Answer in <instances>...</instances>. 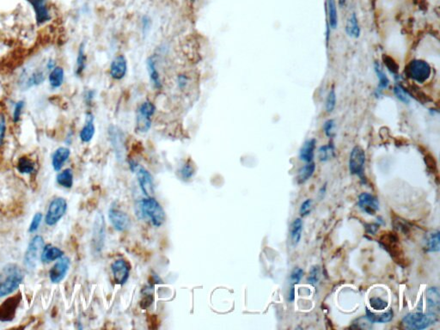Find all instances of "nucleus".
<instances>
[{"label":"nucleus","mask_w":440,"mask_h":330,"mask_svg":"<svg viewBox=\"0 0 440 330\" xmlns=\"http://www.w3.org/2000/svg\"><path fill=\"white\" fill-rule=\"evenodd\" d=\"M140 211L143 216L147 217L154 226L160 227L164 224L166 219L164 210L153 197H148L140 202Z\"/></svg>","instance_id":"f257e3e1"},{"label":"nucleus","mask_w":440,"mask_h":330,"mask_svg":"<svg viewBox=\"0 0 440 330\" xmlns=\"http://www.w3.org/2000/svg\"><path fill=\"white\" fill-rule=\"evenodd\" d=\"M437 321V315L433 313H409L403 317V324L408 329L421 330L434 324Z\"/></svg>","instance_id":"f03ea898"},{"label":"nucleus","mask_w":440,"mask_h":330,"mask_svg":"<svg viewBox=\"0 0 440 330\" xmlns=\"http://www.w3.org/2000/svg\"><path fill=\"white\" fill-rule=\"evenodd\" d=\"M6 278L0 282V297H5L12 294L15 290L18 289L23 280V274L18 266H9L6 268Z\"/></svg>","instance_id":"7ed1b4c3"},{"label":"nucleus","mask_w":440,"mask_h":330,"mask_svg":"<svg viewBox=\"0 0 440 330\" xmlns=\"http://www.w3.org/2000/svg\"><path fill=\"white\" fill-rule=\"evenodd\" d=\"M406 74L419 84H423L430 78L431 68L428 63L421 60H414L406 67Z\"/></svg>","instance_id":"20e7f679"},{"label":"nucleus","mask_w":440,"mask_h":330,"mask_svg":"<svg viewBox=\"0 0 440 330\" xmlns=\"http://www.w3.org/2000/svg\"><path fill=\"white\" fill-rule=\"evenodd\" d=\"M130 168L136 174L140 188L147 197H152L154 194L153 178L151 173L135 161H131Z\"/></svg>","instance_id":"39448f33"},{"label":"nucleus","mask_w":440,"mask_h":330,"mask_svg":"<svg viewBox=\"0 0 440 330\" xmlns=\"http://www.w3.org/2000/svg\"><path fill=\"white\" fill-rule=\"evenodd\" d=\"M44 249V240L41 236H35L30 241L24 255V264L29 269H34L38 261L41 260V253Z\"/></svg>","instance_id":"423d86ee"},{"label":"nucleus","mask_w":440,"mask_h":330,"mask_svg":"<svg viewBox=\"0 0 440 330\" xmlns=\"http://www.w3.org/2000/svg\"><path fill=\"white\" fill-rule=\"evenodd\" d=\"M67 210V200L64 198H56L50 203L46 212L45 222L49 226H54L66 214Z\"/></svg>","instance_id":"0eeeda50"},{"label":"nucleus","mask_w":440,"mask_h":330,"mask_svg":"<svg viewBox=\"0 0 440 330\" xmlns=\"http://www.w3.org/2000/svg\"><path fill=\"white\" fill-rule=\"evenodd\" d=\"M365 162V152L363 148L357 145L351 151L349 170L351 174L362 177Z\"/></svg>","instance_id":"6e6552de"},{"label":"nucleus","mask_w":440,"mask_h":330,"mask_svg":"<svg viewBox=\"0 0 440 330\" xmlns=\"http://www.w3.org/2000/svg\"><path fill=\"white\" fill-rule=\"evenodd\" d=\"M105 237V220L103 215L98 213L95 219L94 227H93V245L97 252L101 251L104 245Z\"/></svg>","instance_id":"1a4fd4ad"},{"label":"nucleus","mask_w":440,"mask_h":330,"mask_svg":"<svg viewBox=\"0 0 440 330\" xmlns=\"http://www.w3.org/2000/svg\"><path fill=\"white\" fill-rule=\"evenodd\" d=\"M20 301L21 294L18 293L17 295L6 299L3 304H0V321H12L15 317V314Z\"/></svg>","instance_id":"9d476101"},{"label":"nucleus","mask_w":440,"mask_h":330,"mask_svg":"<svg viewBox=\"0 0 440 330\" xmlns=\"http://www.w3.org/2000/svg\"><path fill=\"white\" fill-rule=\"evenodd\" d=\"M111 269L116 284L124 285L128 281L130 274V265L126 260L124 259L116 260L112 264Z\"/></svg>","instance_id":"9b49d317"},{"label":"nucleus","mask_w":440,"mask_h":330,"mask_svg":"<svg viewBox=\"0 0 440 330\" xmlns=\"http://www.w3.org/2000/svg\"><path fill=\"white\" fill-rule=\"evenodd\" d=\"M108 217L115 229L118 232H124L130 226L131 221L128 215L119 209L114 207L110 209Z\"/></svg>","instance_id":"f8f14e48"},{"label":"nucleus","mask_w":440,"mask_h":330,"mask_svg":"<svg viewBox=\"0 0 440 330\" xmlns=\"http://www.w3.org/2000/svg\"><path fill=\"white\" fill-rule=\"evenodd\" d=\"M70 267L68 257H61L49 271L50 280L52 283H60L64 280Z\"/></svg>","instance_id":"ddd939ff"},{"label":"nucleus","mask_w":440,"mask_h":330,"mask_svg":"<svg viewBox=\"0 0 440 330\" xmlns=\"http://www.w3.org/2000/svg\"><path fill=\"white\" fill-rule=\"evenodd\" d=\"M128 73V61L124 55H117L110 64V76L116 80H122Z\"/></svg>","instance_id":"4468645a"},{"label":"nucleus","mask_w":440,"mask_h":330,"mask_svg":"<svg viewBox=\"0 0 440 330\" xmlns=\"http://www.w3.org/2000/svg\"><path fill=\"white\" fill-rule=\"evenodd\" d=\"M358 206L365 213L374 215L379 209V202L372 194L363 193L359 195Z\"/></svg>","instance_id":"2eb2a0df"},{"label":"nucleus","mask_w":440,"mask_h":330,"mask_svg":"<svg viewBox=\"0 0 440 330\" xmlns=\"http://www.w3.org/2000/svg\"><path fill=\"white\" fill-rule=\"evenodd\" d=\"M110 141L113 149L116 151V155L118 157L122 158L124 151V136L122 130L116 128L115 126H111L108 129Z\"/></svg>","instance_id":"dca6fc26"},{"label":"nucleus","mask_w":440,"mask_h":330,"mask_svg":"<svg viewBox=\"0 0 440 330\" xmlns=\"http://www.w3.org/2000/svg\"><path fill=\"white\" fill-rule=\"evenodd\" d=\"M34 8L38 24H43L50 20L49 12L46 6V0H29Z\"/></svg>","instance_id":"f3484780"},{"label":"nucleus","mask_w":440,"mask_h":330,"mask_svg":"<svg viewBox=\"0 0 440 330\" xmlns=\"http://www.w3.org/2000/svg\"><path fill=\"white\" fill-rule=\"evenodd\" d=\"M95 133H96V128L94 125V116L91 114H88L85 124L80 132V139L82 142L89 143L91 141Z\"/></svg>","instance_id":"a211bd4d"},{"label":"nucleus","mask_w":440,"mask_h":330,"mask_svg":"<svg viewBox=\"0 0 440 330\" xmlns=\"http://www.w3.org/2000/svg\"><path fill=\"white\" fill-rule=\"evenodd\" d=\"M427 306L428 312L437 315L439 311L440 296L439 291L437 287H431L427 290Z\"/></svg>","instance_id":"6ab92c4d"},{"label":"nucleus","mask_w":440,"mask_h":330,"mask_svg":"<svg viewBox=\"0 0 440 330\" xmlns=\"http://www.w3.org/2000/svg\"><path fill=\"white\" fill-rule=\"evenodd\" d=\"M70 155H71V151L68 148H58L52 156V163L53 170L55 171H61L62 166L69 158Z\"/></svg>","instance_id":"aec40b11"},{"label":"nucleus","mask_w":440,"mask_h":330,"mask_svg":"<svg viewBox=\"0 0 440 330\" xmlns=\"http://www.w3.org/2000/svg\"><path fill=\"white\" fill-rule=\"evenodd\" d=\"M64 255V252L59 249L57 247L52 246L51 244H48L46 246H44L43 250L41 253V261L43 263H49L51 261H55L57 259L62 257Z\"/></svg>","instance_id":"412c9836"},{"label":"nucleus","mask_w":440,"mask_h":330,"mask_svg":"<svg viewBox=\"0 0 440 330\" xmlns=\"http://www.w3.org/2000/svg\"><path fill=\"white\" fill-rule=\"evenodd\" d=\"M316 140L315 139H309L304 143L299 152L300 159L304 162H310L314 158L315 148H316Z\"/></svg>","instance_id":"4be33fe9"},{"label":"nucleus","mask_w":440,"mask_h":330,"mask_svg":"<svg viewBox=\"0 0 440 330\" xmlns=\"http://www.w3.org/2000/svg\"><path fill=\"white\" fill-rule=\"evenodd\" d=\"M146 64H147V71L149 73V76H150L151 84H153L154 88L159 90L162 87V81H161L159 73L157 72V69H156V61H154L152 57H150L148 59Z\"/></svg>","instance_id":"5701e85b"},{"label":"nucleus","mask_w":440,"mask_h":330,"mask_svg":"<svg viewBox=\"0 0 440 330\" xmlns=\"http://www.w3.org/2000/svg\"><path fill=\"white\" fill-rule=\"evenodd\" d=\"M365 318L367 319L370 322L373 323H385L389 322L393 319V310H389L384 313L381 314H376V313L371 312L369 309H366V316Z\"/></svg>","instance_id":"b1692460"},{"label":"nucleus","mask_w":440,"mask_h":330,"mask_svg":"<svg viewBox=\"0 0 440 330\" xmlns=\"http://www.w3.org/2000/svg\"><path fill=\"white\" fill-rule=\"evenodd\" d=\"M346 32L349 37L359 38L360 35V27L356 14L353 13L348 19L346 24Z\"/></svg>","instance_id":"393cba45"},{"label":"nucleus","mask_w":440,"mask_h":330,"mask_svg":"<svg viewBox=\"0 0 440 330\" xmlns=\"http://www.w3.org/2000/svg\"><path fill=\"white\" fill-rule=\"evenodd\" d=\"M302 232H303V222L300 218H297L292 223L290 228L291 241L294 246L298 245L301 240Z\"/></svg>","instance_id":"a878e982"},{"label":"nucleus","mask_w":440,"mask_h":330,"mask_svg":"<svg viewBox=\"0 0 440 330\" xmlns=\"http://www.w3.org/2000/svg\"><path fill=\"white\" fill-rule=\"evenodd\" d=\"M64 77L65 73L63 68H61L60 67H53L51 70L49 76H48L50 85L52 88H54V89L55 88L61 87L62 84H63V82H64Z\"/></svg>","instance_id":"bb28decb"},{"label":"nucleus","mask_w":440,"mask_h":330,"mask_svg":"<svg viewBox=\"0 0 440 330\" xmlns=\"http://www.w3.org/2000/svg\"><path fill=\"white\" fill-rule=\"evenodd\" d=\"M327 10L328 25L331 29H336L338 26V13L336 0H327Z\"/></svg>","instance_id":"cd10ccee"},{"label":"nucleus","mask_w":440,"mask_h":330,"mask_svg":"<svg viewBox=\"0 0 440 330\" xmlns=\"http://www.w3.org/2000/svg\"><path fill=\"white\" fill-rule=\"evenodd\" d=\"M18 170L22 174H32L35 171V162L27 156H22L18 160Z\"/></svg>","instance_id":"c85d7f7f"},{"label":"nucleus","mask_w":440,"mask_h":330,"mask_svg":"<svg viewBox=\"0 0 440 330\" xmlns=\"http://www.w3.org/2000/svg\"><path fill=\"white\" fill-rule=\"evenodd\" d=\"M57 183L64 188H71L73 185V173L71 169H67L57 176Z\"/></svg>","instance_id":"c756f323"},{"label":"nucleus","mask_w":440,"mask_h":330,"mask_svg":"<svg viewBox=\"0 0 440 330\" xmlns=\"http://www.w3.org/2000/svg\"><path fill=\"white\" fill-rule=\"evenodd\" d=\"M315 170H316V165H315L314 162H309L308 164L304 166L298 172V183H304L305 182H307L308 180L312 177V175L315 172Z\"/></svg>","instance_id":"7c9ffc66"},{"label":"nucleus","mask_w":440,"mask_h":330,"mask_svg":"<svg viewBox=\"0 0 440 330\" xmlns=\"http://www.w3.org/2000/svg\"><path fill=\"white\" fill-rule=\"evenodd\" d=\"M155 110H156V107L151 101H145L138 108L137 116H141V117L151 120V117L155 114Z\"/></svg>","instance_id":"2f4dec72"},{"label":"nucleus","mask_w":440,"mask_h":330,"mask_svg":"<svg viewBox=\"0 0 440 330\" xmlns=\"http://www.w3.org/2000/svg\"><path fill=\"white\" fill-rule=\"evenodd\" d=\"M86 54H85V49H84V44H81V46H79L78 50V58H77V67H76V74L79 76L81 75L85 68L86 65Z\"/></svg>","instance_id":"473e14b6"},{"label":"nucleus","mask_w":440,"mask_h":330,"mask_svg":"<svg viewBox=\"0 0 440 330\" xmlns=\"http://www.w3.org/2000/svg\"><path fill=\"white\" fill-rule=\"evenodd\" d=\"M427 249L430 252L439 251V232H433L429 235L427 238Z\"/></svg>","instance_id":"72a5a7b5"},{"label":"nucleus","mask_w":440,"mask_h":330,"mask_svg":"<svg viewBox=\"0 0 440 330\" xmlns=\"http://www.w3.org/2000/svg\"><path fill=\"white\" fill-rule=\"evenodd\" d=\"M319 158L321 162H327L335 156V148L333 145H323L319 149Z\"/></svg>","instance_id":"f704fd0d"},{"label":"nucleus","mask_w":440,"mask_h":330,"mask_svg":"<svg viewBox=\"0 0 440 330\" xmlns=\"http://www.w3.org/2000/svg\"><path fill=\"white\" fill-rule=\"evenodd\" d=\"M375 72H376V75H377V78L379 79V85H378L379 90H382V89H386V88L388 87L390 82H389L387 76L383 73V71H382V68L380 67L379 64H377V63L375 64Z\"/></svg>","instance_id":"c9c22d12"},{"label":"nucleus","mask_w":440,"mask_h":330,"mask_svg":"<svg viewBox=\"0 0 440 330\" xmlns=\"http://www.w3.org/2000/svg\"><path fill=\"white\" fill-rule=\"evenodd\" d=\"M336 104V91L334 89H331L326 100V110L327 113H332L335 109Z\"/></svg>","instance_id":"e433bc0d"},{"label":"nucleus","mask_w":440,"mask_h":330,"mask_svg":"<svg viewBox=\"0 0 440 330\" xmlns=\"http://www.w3.org/2000/svg\"><path fill=\"white\" fill-rule=\"evenodd\" d=\"M180 173H181L182 177H183L184 179H190L194 174V166L191 164V162L188 161L182 167L181 171H180Z\"/></svg>","instance_id":"4c0bfd02"},{"label":"nucleus","mask_w":440,"mask_h":330,"mask_svg":"<svg viewBox=\"0 0 440 330\" xmlns=\"http://www.w3.org/2000/svg\"><path fill=\"white\" fill-rule=\"evenodd\" d=\"M394 92L400 101H403L404 103H408L409 102V96H408V93L406 92V90L401 85L397 84V85L395 86Z\"/></svg>","instance_id":"58836bf2"},{"label":"nucleus","mask_w":440,"mask_h":330,"mask_svg":"<svg viewBox=\"0 0 440 330\" xmlns=\"http://www.w3.org/2000/svg\"><path fill=\"white\" fill-rule=\"evenodd\" d=\"M370 304L371 308L376 310H384L388 306V303L380 298H371L370 299Z\"/></svg>","instance_id":"ea45409f"},{"label":"nucleus","mask_w":440,"mask_h":330,"mask_svg":"<svg viewBox=\"0 0 440 330\" xmlns=\"http://www.w3.org/2000/svg\"><path fill=\"white\" fill-rule=\"evenodd\" d=\"M320 278V268L318 266H314L310 269V276L308 278L309 283L311 285H316Z\"/></svg>","instance_id":"a19ab883"},{"label":"nucleus","mask_w":440,"mask_h":330,"mask_svg":"<svg viewBox=\"0 0 440 330\" xmlns=\"http://www.w3.org/2000/svg\"><path fill=\"white\" fill-rule=\"evenodd\" d=\"M303 274H304L303 269L299 268V267L294 268V270L291 273V276H290V281L293 283V286L299 283V281H301L302 277H303Z\"/></svg>","instance_id":"79ce46f5"},{"label":"nucleus","mask_w":440,"mask_h":330,"mask_svg":"<svg viewBox=\"0 0 440 330\" xmlns=\"http://www.w3.org/2000/svg\"><path fill=\"white\" fill-rule=\"evenodd\" d=\"M23 107H24V101H18L15 105L14 111H13V121L14 122H18L20 120Z\"/></svg>","instance_id":"37998d69"},{"label":"nucleus","mask_w":440,"mask_h":330,"mask_svg":"<svg viewBox=\"0 0 440 330\" xmlns=\"http://www.w3.org/2000/svg\"><path fill=\"white\" fill-rule=\"evenodd\" d=\"M335 128H336V122H335L334 120H327V122H325L324 126H323L325 134L327 137H329V138L334 136Z\"/></svg>","instance_id":"c03bdc74"},{"label":"nucleus","mask_w":440,"mask_h":330,"mask_svg":"<svg viewBox=\"0 0 440 330\" xmlns=\"http://www.w3.org/2000/svg\"><path fill=\"white\" fill-rule=\"evenodd\" d=\"M41 220H42V214L40 213V212H37V213L34 216V217H33L32 222L30 224L29 230V232H36L38 228H39V226H40Z\"/></svg>","instance_id":"a18cd8bd"},{"label":"nucleus","mask_w":440,"mask_h":330,"mask_svg":"<svg viewBox=\"0 0 440 330\" xmlns=\"http://www.w3.org/2000/svg\"><path fill=\"white\" fill-rule=\"evenodd\" d=\"M6 117L0 112V146L3 145L4 139L6 136Z\"/></svg>","instance_id":"49530a36"},{"label":"nucleus","mask_w":440,"mask_h":330,"mask_svg":"<svg viewBox=\"0 0 440 330\" xmlns=\"http://www.w3.org/2000/svg\"><path fill=\"white\" fill-rule=\"evenodd\" d=\"M311 206H312V200H310V199H308V200H305L303 204L301 205V207H300V214L302 216H306V215L309 214L310 212V209H311Z\"/></svg>","instance_id":"de8ad7c7"},{"label":"nucleus","mask_w":440,"mask_h":330,"mask_svg":"<svg viewBox=\"0 0 440 330\" xmlns=\"http://www.w3.org/2000/svg\"><path fill=\"white\" fill-rule=\"evenodd\" d=\"M383 60H384L385 64H386V66H387L391 73H397L398 67H397V64L395 63L394 61L391 60V58H389V57H383Z\"/></svg>","instance_id":"09e8293b"},{"label":"nucleus","mask_w":440,"mask_h":330,"mask_svg":"<svg viewBox=\"0 0 440 330\" xmlns=\"http://www.w3.org/2000/svg\"><path fill=\"white\" fill-rule=\"evenodd\" d=\"M188 84V78H186L185 76H180L179 79H178V84H179L180 88L186 87V85Z\"/></svg>","instance_id":"8fccbe9b"},{"label":"nucleus","mask_w":440,"mask_h":330,"mask_svg":"<svg viewBox=\"0 0 440 330\" xmlns=\"http://www.w3.org/2000/svg\"><path fill=\"white\" fill-rule=\"evenodd\" d=\"M290 300L293 301L294 300V287H292L291 293H290Z\"/></svg>","instance_id":"3c124183"},{"label":"nucleus","mask_w":440,"mask_h":330,"mask_svg":"<svg viewBox=\"0 0 440 330\" xmlns=\"http://www.w3.org/2000/svg\"><path fill=\"white\" fill-rule=\"evenodd\" d=\"M338 3H339L341 7H343L346 5V3H347V0H338Z\"/></svg>","instance_id":"603ef678"}]
</instances>
